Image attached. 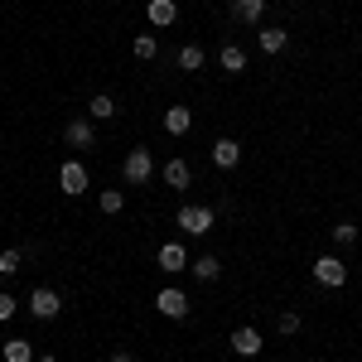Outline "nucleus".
<instances>
[{
  "label": "nucleus",
  "mask_w": 362,
  "mask_h": 362,
  "mask_svg": "<svg viewBox=\"0 0 362 362\" xmlns=\"http://www.w3.org/2000/svg\"><path fill=\"white\" fill-rule=\"evenodd\" d=\"M174 223L184 227L189 237H208V232H213V223H218V213H213V208H198V203H189V208H179V218H174Z\"/></svg>",
  "instance_id": "nucleus-1"
},
{
  "label": "nucleus",
  "mask_w": 362,
  "mask_h": 362,
  "mask_svg": "<svg viewBox=\"0 0 362 362\" xmlns=\"http://www.w3.org/2000/svg\"><path fill=\"white\" fill-rule=\"evenodd\" d=\"M314 280H319L324 290H338V285H348V266H343L338 256H319V261H314Z\"/></svg>",
  "instance_id": "nucleus-2"
},
{
  "label": "nucleus",
  "mask_w": 362,
  "mask_h": 362,
  "mask_svg": "<svg viewBox=\"0 0 362 362\" xmlns=\"http://www.w3.org/2000/svg\"><path fill=\"white\" fill-rule=\"evenodd\" d=\"M155 309H160L165 319H189V295L174 290V285H165V290L155 295Z\"/></svg>",
  "instance_id": "nucleus-3"
},
{
  "label": "nucleus",
  "mask_w": 362,
  "mask_h": 362,
  "mask_svg": "<svg viewBox=\"0 0 362 362\" xmlns=\"http://www.w3.org/2000/svg\"><path fill=\"white\" fill-rule=\"evenodd\" d=\"M87 184H92V179H87V169L78 165V160H68V165L58 169V189H63V194H68V198L87 194Z\"/></svg>",
  "instance_id": "nucleus-4"
},
{
  "label": "nucleus",
  "mask_w": 362,
  "mask_h": 362,
  "mask_svg": "<svg viewBox=\"0 0 362 362\" xmlns=\"http://www.w3.org/2000/svg\"><path fill=\"white\" fill-rule=\"evenodd\" d=\"M121 169H126V184H150V174H155V160H150V150H131Z\"/></svg>",
  "instance_id": "nucleus-5"
},
{
  "label": "nucleus",
  "mask_w": 362,
  "mask_h": 362,
  "mask_svg": "<svg viewBox=\"0 0 362 362\" xmlns=\"http://www.w3.org/2000/svg\"><path fill=\"white\" fill-rule=\"evenodd\" d=\"M155 266H160L165 276H179V271L189 266V251H184V242H165V247H160V256H155Z\"/></svg>",
  "instance_id": "nucleus-6"
},
{
  "label": "nucleus",
  "mask_w": 362,
  "mask_h": 362,
  "mask_svg": "<svg viewBox=\"0 0 362 362\" xmlns=\"http://www.w3.org/2000/svg\"><path fill=\"white\" fill-rule=\"evenodd\" d=\"M63 140H68L73 150H92V145H97V136H92V116H78V121H68Z\"/></svg>",
  "instance_id": "nucleus-7"
},
{
  "label": "nucleus",
  "mask_w": 362,
  "mask_h": 362,
  "mask_svg": "<svg viewBox=\"0 0 362 362\" xmlns=\"http://www.w3.org/2000/svg\"><path fill=\"white\" fill-rule=\"evenodd\" d=\"M58 309H63V300H58L54 290H34L29 295V314L34 319H58Z\"/></svg>",
  "instance_id": "nucleus-8"
},
{
  "label": "nucleus",
  "mask_w": 362,
  "mask_h": 362,
  "mask_svg": "<svg viewBox=\"0 0 362 362\" xmlns=\"http://www.w3.org/2000/svg\"><path fill=\"white\" fill-rule=\"evenodd\" d=\"M261 343H266V338L247 324V329H237V334H232V353H237V358H256V353H261Z\"/></svg>",
  "instance_id": "nucleus-9"
},
{
  "label": "nucleus",
  "mask_w": 362,
  "mask_h": 362,
  "mask_svg": "<svg viewBox=\"0 0 362 362\" xmlns=\"http://www.w3.org/2000/svg\"><path fill=\"white\" fill-rule=\"evenodd\" d=\"M237 160H242V145L237 140H213V165L218 169H237Z\"/></svg>",
  "instance_id": "nucleus-10"
},
{
  "label": "nucleus",
  "mask_w": 362,
  "mask_h": 362,
  "mask_svg": "<svg viewBox=\"0 0 362 362\" xmlns=\"http://www.w3.org/2000/svg\"><path fill=\"white\" fill-rule=\"evenodd\" d=\"M145 15H150V25H174V20H179V5H174V0H150V5H145Z\"/></svg>",
  "instance_id": "nucleus-11"
},
{
  "label": "nucleus",
  "mask_w": 362,
  "mask_h": 362,
  "mask_svg": "<svg viewBox=\"0 0 362 362\" xmlns=\"http://www.w3.org/2000/svg\"><path fill=\"white\" fill-rule=\"evenodd\" d=\"M218 63H223V73H232V78L247 73V54H242L237 44H223V49H218Z\"/></svg>",
  "instance_id": "nucleus-12"
},
{
  "label": "nucleus",
  "mask_w": 362,
  "mask_h": 362,
  "mask_svg": "<svg viewBox=\"0 0 362 362\" xmlns=\"http://www.w3.org/2000/svg\"><path fill=\"white\" fill-rule=\"evenodd\" d=\"M189 126H194L189 107H169V112H165V131H169V136H189Z\"/></svg>",
  "instance_id": "nucleus-13"
},
{
  "label": "nucleus",
  "mask_w": 362,
  "mask_h": 362,
  "mask_svg": "<svg viewBox=\"0 0 362 362\" xmlns=\"http://www.w3.org/2000/svg\"><path fill=\"white\" fill-rule=\"evenodd\" d=\"M0 358L5 362H34V348H29V338H5Z\"/></svg>",
  "instance_id": "nucleus-14"
},
{
  "label": "nucleus",
  "mask_w": 362,
  "mask_h": 362,
  "mask_svg": "<svg viewBox=\"0 0 362 362\" xmlns=\"http://www.w3.org/2000/svg\"><path fill=\"white\" fill-rule=\"evenodd\" d=\"M189 271H194V276L203 280V285H208V280H218V276H223V261H218V256H198V261H189Z\"/></svg>",
  "instance_id": "nucleus-15"
},
{
  "label": "nucleus",
  "mask_w": 362,
  "mask_h": 362,
  "mask_svg": "<svg viewBox=\"0 0 362 362\" xmlns=\"http://www.w3.org/2000/svg\"><path fill=\"white\" fill-rule=\"evenodd\" d=\"M232 15L247 20V25H256V20L266 15V0H232Z\"/></svg>",
  "instance_id": "nucleus-16"
},
{
  "label": "nucleus",
  "mask_w": 362,
  "mask_h": 362,
  "mask_svg": "<svg viewBox=\"0 0 362 362\" xmlns=\"http://www.w3.org/2000/svg\"><path fill=\"white\" fill-rule=\"evenodd\" d=\"M203 49H198V44H184V49H179V54H174V63H179V68H184V73H198V68H203Z\"/></svg>",
  "instance_id": "nucleus-17"
},
{
  "label": "nucleus",
  "mask_w": 362,
  "mask_h": 362,
  "mask_svg": "<svg viewBox=\"0 0 362 362\" xmlns=\"http://www.w3.org/2000/svg\"><path fill=\"white\" fill-rule=\"evenodd\" d=\"M189 179H194V174H189L184 160H169V165H165V184H169V189H189Z\"/></svg>",
  "instance_id": "nucleus-18"
},
{
  "label": "nucleus",
  "mask_w": 362,
  "mask_h": 362,
  "mask_svg": "<svg viewBox=\"0 0 362 362\" xmlns=\"http://www.w3.org/2000/svg\"><path fill=\"white\" fill-rule=\"evenodd\" d=\"M87 112H92V121H112V116H116V102L107 97V92H97V97L87 102Z\"/></svg>",
  "instance_id": "nucleus-19"
},
{
  "label": "nucleus",
  "mask_w": 362,
  "mask_h": 362,
  "mask_svg": "<svg viewBox=\"0 0 362 362\" xmlns=\"http://www.w3.org/2000/svg\"><path fill=\"white\" fill-rule=\"evenodd\" d=\"M285 44H290L285 29H261V49H266V54H285Z\"/></svg>",
  "instance_id": "nucleus-20"
},
{
  "label": "nucleus",
  "mask_w": 362,
  "mask_h": 362,
  "mask_svg": "<svg viewBox=\"0 0 362 362\" xmlns=\"http://www.w3.org/2000/svg\"><path fill=\"white\" fill-rule=\"evenodd\" d=\"M131 54H136L140 63H150V58L160 54V44H155V34H136V44H131Z\"/></svg>",
  "instance_id": "nucleus-21"
},
{
  "label": "nucleus",
  "mask_w": 362,
  "mask_h": 362,
  "mask_svg": "<svg viewBox=\"0 0 362 362\" xmlns=\"http://www.w3.org/2000/svg\"><path fill=\"white\" fill-rule=\"evenodd\" d=\"M121 208H126V194H121V189H107V194H102V213H107V218H116Z\"/></svg>",
  "instance_id": "nucleus-22"
},
{
  "label": "nucleus",
  "mask_w": 362,
  "mask_h": 362,
  "mask_svg": "<svg viewBox=\"0 0 362 362\" xmlns=\"http://www.w3.org/2000/svg\"><path fill=\"white\" fill-rule=\"evenodd\" d=\"M334 242L338 247H353L358 242V223H334Z\"/></svg>",
  "instance_id": "nucleus-23"
},
{
  "label": "nucleus",
  "mask_w": 362,
  "mask_h": 362,
  "mask_svg": "<svg viewBox=\"0 0 362 362\" xmlns=\"http://www.w3.org/2000/svg\"><path fill=\"white\" fill-rule=\"evenodd\" d=\"M20 261H25L20 251H0V276H15V271H20Z\"/></svg>",
  "instance_id": "nucleus-24"
},
{
  "label": "nucleus",
  "mask_w": 362,
  "mask_h": 362,
  "mask_svg": "<svg viewBox=\"0 0 362 362\" xmlns=\"http://www.w3.org/2000/svg\"><path fill=\"white\" fill-rule=\"evenodd\" d=\"M300 324H305V319H300L295 309H285V314H280V334H300Z\"/></svg>",
  "instance_id": "nucleus-25"
},
{
  "label": "nucleus",
  "mask_w": 362,
  "mask_h": 362,
  "mask_svg": "<svg viewBox=\"0 0 362 362\" xmlns=\"http://www.w3.org/2000/svg\"><path fill=\"white\" fill-rule=\"evenodd\" d=\"M10 314H15V300H10V295H0V324H5Z\"/></svg>",
  "instance_id": "nucleus-26"
},
{
  "label": "nucleus",
  "mask_w": 362,
  "mask_h": 362,
  "mask_svg": "<svg viewBox=\"0 0 362 362\" xmlns=\"http://www.w3.org/2000/svg\"><path fill=\"white\" fill-rule=\"evenodd\" d=\"M112 362H136V358H131V353H112Z\"/></svg>",
  "instance_id": "nucleus-27"
},
{
  "label": "nucleus",
  "mask_w": 362,
  "mask_h": 362,
  "mask_svg": "<svg viewBox=\"0 0 362 362\" xmlns=\"http://www.w3.org/2000/svg\"><path fill=\"white\" fill-rule=\"evenodd\" d=\"M34 362H58V358H34Z\"/></svg>",
  "instance_id": "nucleus-28"
}]
</instances>
